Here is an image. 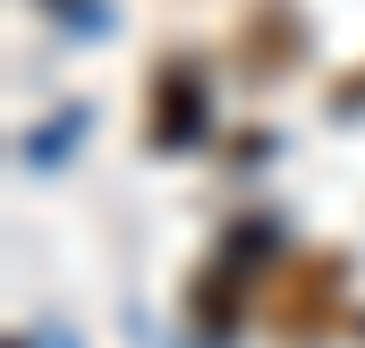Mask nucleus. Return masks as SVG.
Returning <instances> with one entry per match:
<instances>
[{
    "mask_svg": "<svg viewBox=\"0 0 365 348\" xmlns=\"http://www.w3.org/2000/svg\"><path fill=\"white\" fill-rule=\"evenodd\" d=\"M153 145H195L204 136V77L195 60H162L153 68V119H145Z\"/></svg>",
    "mask_w": 365,
    "mask_h": 348,
    "instance_id": "obj_1",
    "label": "nucleus"
},
{
    "mask_svg": "<svg viewBox=\"0 0 365 348\" xmlns=\"http://www.w3.org/2000/svg\"><path fill=\"white\" fill-rule=\"evenodd\" d=\"M331 297H340V255H314V263H297V272H289L272 323L289 332V340H297V332H323V323H331Z\"/></svg>",
    "mask_w": 365,
    "mask_h": 348,
    "instance_id": "obj_2",
    "label": "nucleus"
}]
</instances>
